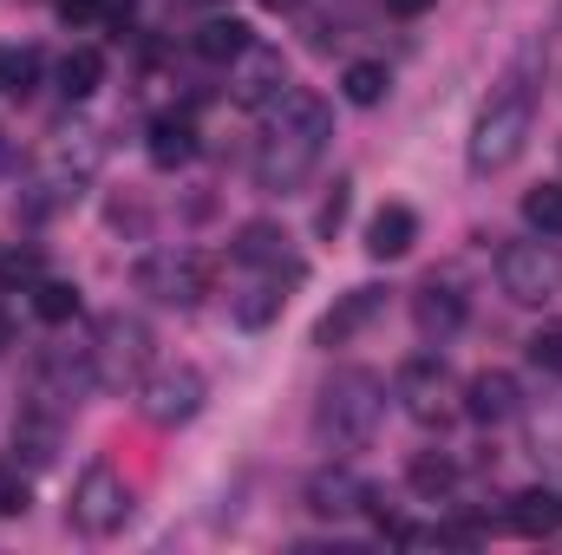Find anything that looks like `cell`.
Returning a JSON list of instances; mask_svg holds the SVG:
<instances>
[{"instance_id": "cell-30", "label": "cell", "mask_w": 562, "mask_h": 555, "mask_svg": "<svg viewBox=\"0 0 562 555\" xmlns=\"http://www.w3.org/2000/svg\"><path fill=\"white\" fill-rule=\"evenodd\" d=\"M26 503H33V484L20 477V457H13L0 464V517H26Z\"/></svg>"}, {"instance_id": "cell-4", "label": "cell", "mask_w": 562, "mask_h": 555, "mask_svg": "<svg viewBox=\"0 0 562 555\" xmlns=\"http://www.w3.org/2000/svg\"><path fill=\"white\" fill-rule=\"evenodd\" d=\"M132 281H138V294H150L157 307H177V314H190V307L210 294V256H196V249L170 242V249H150Z\"/></svg>"}, {"instance_id": "cell-36", "label": "cell", "mask_w": 562, "mask_h": 555, "mask_svg": "<svg viewBox=\"0 0 562 555\" xmlns=\"http://www.w3.org/2000/svg\"><path fill=\"white\" fill-rule=\"evenodd\" d=\"M269 7H301V0H269Z\"/></svg>"}, {"instance_id": "cell-14", "label": "cell", "mask_w": 562, "mask_h": 555, "mask_svg": "<svg viewBox=\"0 0 562 555\" xmlns=\"http://www.w3.org/2000/svg\"><path fill=\"white\" fill-rule=\"evenodd\" d=\"M229 262L249 269V275H301V262L288 256V236L276 223H243L236 242H229Z\"/></svg>"}, {"instance_id": "cell-26", "label": "cell", "mask_w": 562, "mask_h": 555, "mask_svg": "<svg viewBox=\"0 0 562 555\" xmlns=\"http://www.w3.org/2000/svg\"><path fill=\"white\" fill-rule=\"evenodd\" d=\"M530 451L537 464H562V399H543L530 412Z\"/></svg>"}, {"instance_id": "cell-11", "label": "cell", "mask_w": 562, "mask_h": 555, "mask_svg": "<svg viewBox=\"0 0 562 555\" xmlns=\"http://www.w3.org/2000/svg\"><path fill=\"white\" fill-rule=\"evenodd\" d=\"M203 399H210V380H203L196 366H157V373L144 380V418L164 424V431L190 424V418L203 412Z\"/></svg>"}, {"instance_id": "cell-31", "label": "cell", "mask_w": 562, "mask_h": 555, "mask_svg": "<svg viewBox=\"0 0 562 555\" xmlns=\"http://www.w3.org/2000/svg\"><path fill=\"white\" fill-rule=\"evenodd\" d=\"M347 209H353V183L340 177V183H334V196L321 203V216H314V229H321V236H340V223H347Z\"/></svg>"}, {"instance_id": "cell-34", "label": "cell", "mask_w": 562, "mask_h": 555, "mask_svg": "<svg viewBox=\"0 0 562 555\" xmlns=\"http://www.w3.org/2000/svg\"><path fill=\"white\" fill-rule=\"evenodd\" d=\"M386 7H393L400 20H419V13H431V7H438V0H386Z\"/></svg>"}, {"instance_id": "cell-22", "label": "cell", "mask_w": 562, "mask_h": 555, "mask_svg": "<svg viewBox=\"0 0 562 555\" xmlns=\"http://www.w3.org/2000/svg\"><path fill=\"white\" fill-rule=\"evenodd\" d=\"M340 92H347V105L373 112V105H386V92H393V72H386L380 59H353V66L340 72Z\"/></svg>"}, {"instance_id": "cell-13", "label": "cell", "mask_w": 562, "mask_h": 555, "mask_svg": "<svg viewBox=\"0 0 562 555\" xmlns=\"http://www.w3.org/2000/svg\"><path fill=\"white\" fill-rule=\"evenodd\" d=\"M301 497H307V510H314V517H321V523H347V517H360V510H367V503H373V484H367V477H353V471H340V464H334V471H314V477H307V490H301Z\"/></svg>"}, {"instance_id": "cell-21", "label": "cell", "mask_w": 562, "mask_h": 555, "mask_svg": "<svg viewBox=\"0 0 562 555\" xmlns=\"http://www.w3.org/2000/svg\"><path fill=\"white\" fill-rule=\"evenodd\" d=\"M510 530H517V536H550V530H562V497L557 490H524V497H510Z\"/></svg>"}, {"instance_id": "cell-16", "label": "cell", "mask_w": 562, "mask_h": 555, "mask_svg": "<svg viewBox=\"0 0 562 555\" xmlns=\"http://www.w3.org/2000/svg\"><path fill=\"white\" fill-rule=\"evenodd\" d=\"M413 242H419V209L413 203H386L367 223V256L373 262H400V256H413Z\"/></svg>"}, {"instance_id": "cell-32", "label": "cell", "mask_w": 562, "mask_h": 555, "mask_svg": "<svg viewBox=\"0 0 562 555\" xmlns=\"http://www.w3.org/2000/svg\"><path fill=\"white\" fill-rule=\"evenodd\" d=\"M530 360H537L543 373H562V327H543V333L530 340Z\"/></svg>"}, {"instance_id": "cell-9", "label": "cell", "mask_w": 562, "mask_h": 555, "mask_svg": "<svg viewBox=\"0 0 562 555\" xmlns=\"http://www.w3.org/2000/svg\"><path fill=\"white\" fill-rule=\"evenodd\" d=\"M393 399L406 406V418H419V424H445L451 406H458V386H451V373H445V360H438V353H419V360H406V366H400Z\"/></svg>"}, {"instance_id": "cell-15", "label": "cell", "mask_w": 562, "mask_h": 555, "mask_svg": "<svg viewBox=\"0 0 562 555\" xmlns=\"http://www.w3.org/2000/svg\"><path fill=\"white\" fill-rule=\"evenodd\" d=\"M458 399H464V418H477V424H504V418L524 412V386L510 373H497V366L491 373H471Z\"/></svg>"}, {"instance_id": "cell-33", "label": "cell", "mask_w": 562, "mask_h": 555, "mask_svg": "<svg viewBox=\"0 0 562 555\" xmlns=\"http://www.w3.org/2000/svg\"><path fill=\"white\" fill-rule=\"evenodd\" d=\"M99 7H105V0H59V20H66V26H92Z\"/></svg>"}, {"instance_id": "cell-6", "label": "cell", "mask_w": 562, "mask_h": 555, "mask_svg": "<svg viewBox=\"0 0 562 555\" xmlns=\"http://www.w3.org/2000/svg\"><path fill=\"white\" fill-rule=\"evenodd\" d=\"M132 517V484L119 464H86L72 484V530L79 536H119Z\"/></svg>"}, {"instance_id": "cell-3", "label": "cell", "mask_w": 562, "mask_h": 555, "mask_svg": "<svg viewBox=\"0 0 562 555\" xmlns=\"http://www.w3.org/2000/svg\"><path fill=\"white\" fill-rule=\"evenodd\" d=\"M380 424H386V380L380 373L340 366L321 386V399H314V438H321V451L353 457V451H367L380 438Z\"/></svg>"}, {"instance_id": "cell-1", "label": "cell", "mask_w": 562, "mask_h": 555, "mask_svg": "<svg viewBox=\"0 0 562 555\" xmlns=\"http://www.w3.org/2000/svg\"><path fill=\"white\" fill-rule=\"evenodd\" d=\"M327 138H334V112H327V99L288 86L276 105H269V125H262V138H256V157H249L256 190H262V196H294V190L321 170Z\"/></svg>"}, {"instance_id": "cell-2", "label": "cell", "mask_w": 562, "mask_h": 555, "mask_svg": "<svg viewBox=\"0 0 562 555\" xmlns=\"http://www.w3.org/2000/svg\"><path fill=\"white\" fill-rule=\"evenodd\" d=\"M530 132H537V59H517V66L491 86V99L477 105V118H471L464 170H471V177H504V170L524 157Z\"/></svg>"}, {"instance_id": "cell-27", "label": "cell", "mask_w": 562, "mask_h": 555, "mask_svg": "<svg viewBox=\"0 0 562 555\" xmlns=\"http://www.w3.org/2000/svg\"><path fill=\"white\" fill-rule=\"evenodd\" d=\"M524 223L537 236H562V183H543V190L524 196Z\"/></svg>"}, {"instance_id": "cell-23", "label": "cell", "mask_w": 562, "mask_h": 555, "mask_svg": "<svg viewBox=\"0 0 562 555\" xmlns=\"http://www.w3.org/2000/svg\"><path fill=\"white\" fill-rule=\"evenodd\" d=\"M99 79H105V59H99L92 46H72V53L59 59V92H66V99H92Z\"/></svg>"}, {"instance_id": "cell-24", "label": "cell", "mask_w": 562, "mask_h": 555, "mask_svg": "<svg viewBox=\"0 0 562 555\" xmlns=\"http://www.w3.org/2000/svg\"><path fill=\"white\" fill-rule=\"evenodd\" d=\"M406 484H413L419 497H431V503H438V497H451V484H458V464H451L445 451H419V457L406 464Z\"/></svg>"}, {"instance_id": "cell-18", "label": "cell", "mask_w": 562, "mask_h": 555, "mask_svg": "<svg viewBox=\"0 0 562 555\" xmlns=\"http://www.w3.org/2000/svg\"><path fill=\"white\" fill-rule=\"evenodd\" d=\"M144 157H150L157 170H183V163L196 157V125H190L183 112H164V118H150V138H144Z\"/></svg>"}, {"instance_id": "cell-10", "label": "cell", "mask_w": 562, "mask_h": 555, "mask_svg": "<svg viewBox=\"0 0 562 555\" xmlns=\"http://www.w3.org/2000/svg\"><path fill=\"white\" fill-rule=\"evenodd\" d=\"M281 92H288V59H281V46L249 39V46L229 59V99H236L243 112H269Z\"/></svg>"}, {"instance_id": "cell-7", "label": "cell", "mask_w": 562, "mask_h": 555, "mask_svg": "<svg viewBox=\"0 0 562 555\" xmlns=\"http://www.w3.org/2000/svg\"><path fill=\"white\" fill-rule=\"evenodd\" d=\"M497 287H504L517 307H543V301H557L562 294V256L550 249V236H537V242H510V249L497 256Z\"/></svg>"}, {"instance_id": "cell-12", "label": "cell", "mask_w": 562, "mask_h": 555, "mask_svg": "<svg viewBox=\"0 0 562 555\" xmlns=\"http://www.w3.org/2000/svg\"><path fill=\"white\" fill-rule=\"evenodd\" d=\"M380 314H386V287H353V294H340V301L314 320V347L334 353V347H347L353 333H367Z\"/></svg>"}, {"instance_id": "cell-28", "label": "cell", "mask_w": 562, "mask_h": 555, "mask_svg": "<svg viewBox=\"0 0 562 555\" xmlns=\"http://www.w3.org/2000/svg\"><path fill=\"white\" fill-rule=\"evenodd\" d=\"M33 314L53 320V327L72 320V314H79V287H72V281H40V287H33Z\"/></svg>"}, {"instance_id": "cell-5", "label": "cell", "mask_w": 562, "mask_h": 555, "mask_svg": "<svg viewBox=\"0 0 562 555\" xmlns=\"http://www.w3.org/2000/svg\"><path fill=\"white\" fill-rule=\"evenodd\" d=\"M92 366H99V386H112V393L144 386V373H150V327L132 320V314H105L99 333H92Z\"/></svg>"}, {"instance_id": "cell-35", "label": "cell", "mask_w": 562, "mask_h": 555, "mask_svg": "<svg viewBox=\"0 0 562 555\" xmlns=\"http://www.w3.org/2000/svg\"><path fill=\"white\" fill-rule=\"evenodd\" d=\"M7 347H13V320L0 314V353H7Z\"/></svg>"}, {"instance_id": "cell-25", "label": "cell", "mask_w": 562, "mask_h": 555, "mask_svg": "<svg viewBox=\"0 0 562 555\" xmlns=\"http://www.w3.org/2000/svg\"><path fill=\"white\" fill-rule=\"evenodd\" d=\"M243 46H249V26H243V20H203V26H196V53L216 59V66H229Z\"/></svg>"}, {"instance_id": "cell-8", "label": "cell", "mask_w": 562, "mask_h": 555, "mask_svg": "<svg viewBox=\"0 0 562 555\" xmlns=\"http://www.w3.org/2000/svg\"><path fill=\"white\" fill-rule=\"evenodd\" d=\"M99 386V366H92V347H46L40 353V366H33V406H46V412H72L86 393Z\"/></svg>"}, {"instance_id": "cell-17", "label": "cell", "mask_w": 562, "mask_h": 555, "mask_svg": "<svg viewBox=\"0 0 562 555\" xmlns=\"http://www.w3.org/2000/svg\"><path fill=\"white\" fill-rule=\"evenodd\" d=\"M413 327H419L425 340H451L464 327V294L451 281H425L419 294H413Z\"/></svg>"}, {"instance_id": "cell-20", "label": "cell", "mask_w": 562, "mask_h": 555, "mask_svg": "<svg viewBox=\"0 0 562 555\" xmlns=\"http://www.w3.org/2000/svg\"><path fill=\"white\" fill-rule=\"evenodd\" d=\"M53 183L59 190H72V183H86L92 170H99V132H59V144H53Z\"/></svg>"}, {"instance_id": "cell-29", "label": "cell", "mask_w": 562, "mask_h": 555, "mask_svg": "<svg viewBox=\"0 0 562 555\" xmlns=\"http://www.w3.org/2000/svg\"><path fill=\"white\" fill-rule=\"evenodd\" d=\"M33 79H40V53L0 46V92H33Z\"/></svg>"}, {"instance_id": "cell-19", "label": "cell", "mask_w": 562, "mask_h": 555, "mask_svg": "<svg viewBox=\"0 0 562 555\" xmlns=\"http://www.w3.org/2000/svg\"><path fill=\"white\" fill-rule=\"evenodd\" d=\"M281 281H294V275H249L243 287H236V301H229L236 327H249V333H256V327H269V320H276L281 301H288V294H281Z\"/></svg>"}]
</instances>
